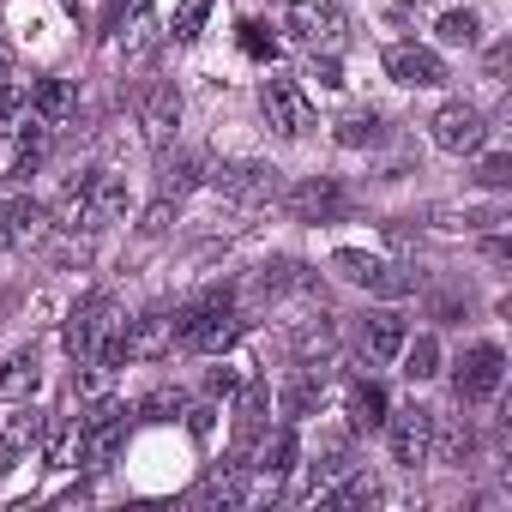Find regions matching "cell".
Returning <instances> with one entry per match:
<instances>
[{
	"label": "cell",
	"instance_id": "cell-38",
	"mask_svg": "<svg viewBox=\"0 0 512 512\" xmlns=\"http://www.w3.org/2000/svg\"><path fill=\"white\" fill-rule=\"evenodd\" d=\"M241 392V374L235 368H211L205 374V398H235Z\"/></svg>",
	"mask_w": 512,
	"mask_h": 512
},
{
	"label": "cell",
	"instance_id": "cell-26",
	"mask_svg": "<svg viewBox=\"0 0 512 512\" xmlns=\"http://www.w3.org/2000/svg\"><path fill=\"white\" fill-rule=\"evenodd\" d=\"M278 404H284V416H290V422H296V416H308V410L320 404V374H314V362H308L302 374H290V380H284V398H278Z\"/></svg>",
	"mask_w": 512,
	"mask_h": 512
},
{
	"label": "cell",
	"instance_id": "cell-20",
	"mask_svg": "<svg viewBox=\"0 0 512 512\" xmlns=\"http://www.w3.org/2000/svg\"><path fill=\"white\" fill-rule=\"evenodd\" d=\"M404 338H410V326H404V314H392V308H374V314L362 320V350H368L374 362H398Z\"/></svg>",
	"mask_w": 512,
	"mask_h": 512
},
{
	"label": "cell",
	"instance_id": "cell-29",
	"mask_svg": "<svg viewBox=\"0 0 512 512\" xmlns=\"http://www.w3.org/2000/svg\"><path fill=\"white\" fill-rule=\"evenodd\" d=\"M193 181H199V163H193V157H163V175H157V199H169V205H175V199H181Z\"/></svg>",
	"mask_w": 512,
	"mask_h": 512
},
{
	"label": "cell",
	"instance_id": "cell-7",
	"mask_svg": "<svg viewBox=\"0 0 512 512\" xmlns=\"http://www.w3.org/2000/svg\"><path fill=\"white\" fill-rule=\"evenodd\" d=\"M175 344H181V332H175V314H169V308H151V314H139V320H121V350H127V362H163Z\"/></svg>",
	"mask_w": 512,
	"mask_h": 512
},
{
	"label": "cell",
	"instance_id": "cell-24",
	"mask_svg": "<svg viewBox=\"0 0 512 512\" xmlns=\"http://www.w3.org/2000/svg\"><path fill=\"white\" fill-rule=\"evenodd\" d=\"M332 133H338V145H344V151H362V145H380V139H386V121H380L374 109H350Z\"/></svg>",
	"mask_w": 512,
	"mask_h": 512
},
{
	"label": "cell",
	"instance_id": "cell-15",
	"mask_svg": "<svg viewBox=\"0 0 512 512\" xmlns=\"http://www.w3.org/2000/svg\"><path fill=\"white\" fill-rule=\"evenodd\" d=\"M43 434H49V416L31 410V398H25V410L7 416V428H0V476H13V470L43 446Z\"/></svg>",
	"mask_w": 512,
	"mask_h": 512
},
{
	"label": "cell",
	"instance_id": "cell-25",
	"mask_svg": "<svg viewBox=\"0 0 512 512\" xmlns=\"http://www.w3.org/2000/svg\"><path fill=\"white\" fill-rule=\"evenodd\" d=\"M398 362H404V380H416V386H422V380H434V374H440V344H434L428 332H422L416 344L404 338V350H398Z\"/></svg>",
	"mask_w": 512,
	"mask_h": 512
},
{
	"label": "cell",
	"instance_id": "cell-8",
	"mask_svg": "<svg viewBox=\"0 0 512 512\" xmlns=\"http://www.w3.org/2000/svg\"><path fill=\"white\" fill-rule=\"evenodd\" d=\"M386 440H392V458L398 464H428V446H434V410H422V404H404V410H386Z\"/></svg>",
	"mask_w": 512,
	"mask_h": 512
},
{
	"label": "cell",
	"instance_id": "cell-2",
	"mask_svg": "<svg viewBox=\"0 0 512 512\" xmlns=\"http://www.w3.org/2000/svg\"><path fill=\"white\" fill-rule=\"evenodd\" d=\"M175 332H181L187 350L217 356V350H229V344L247 332V320L235 314V296H229V290H205L199 302H187V308L175 314Z\"/></svg>",
	"mask_w": 512,
	"mask_h": 512
},
{
	"label": "cell",
	"instance_id": "cell-22",
	"mask_svg": "<svg viewBox=\"0 0 512 512\" xmlns=\"http://www.w3.org/2000/svg\"><path fill=\"white\" fill-rule=\"evenodd\" d=\"M37 380H43V362H37V350H19V356H7V368H0V404H25V398L37 392Z\"/></svg>",
	"mask_w": 512,
	"mask_h": 512
},
{
	"label": "cell",
	"instance_id": "cell-30",
	"mask_svg": "<svg viewBox=\"0 0 512 512\" xmlns=\"http://www.w3.org/2000/svg\"><path fill=\"white\" fill-rule=\"evenodd\" d=\"M151 43H157V19H151V7L139 0V7H133V25L121 31V55H133V61H139Z\"/></svg>",
	"mask_w": 512,
	"mask_h": 512
},
{
	"label": "cell",
	"instance_id": "cell-18",
	"mask_svg": "<svg viewBox=\"0 0 512 512\" xmlns=\"http://www.w3.org/2000/svg\"><path fill=\"white\" fill-rule=\"evenodd\" d=\"M175 121H181V91L163 85V79L145 85V91H139V127H145V139H151V145H169Z\"/></svg>",
	"mask_w": 512,
	"mask_h": 512
},
{
	"label": "cell",
	"instance_id": "cell-27",
	"mask_svg": "<svg viewBox=\"0 0 512 512\" xmlns=\"http://www.w3.org/2000/svg\"><path fill=\"white\" fill-rule=\"evenodd\" d=\"M296 452H302V440H296V428L284 422V428L260 446V470H266V476H284V470H296Z\"/></svg>",
	"mask_w": 512,
	"mask_h": 512
},
{
	"label": "cell",
	"instance_id": "cell-1",
	"mask_svg": "<svg viewBox=\"0 0 512 512\" xmlns=\"http://www.w3.org/2000/svg\"><path fill=\"white\" fill-rule=\"evenodd\" d=\"M55 217H61V229H85V235H97V229H109V223L127 217V181L109 175V169H85V175H73V181L61 187Z\"/></svg>",
	"mask_w": 512,
	"mask_h": 512
},
{
	"label": "cell",
	"instance_id": "cell-19",
	"mask_svg": "<svg viewBox=\"0 0 512 512\" xmlns=\"http://www.w3.org/2000/svg\"><path fill=\"white\" fill-rule=\"evenodd\" d=\"M73 109H79L73 79H37V85H31V97H25V115H37L43 127H67V121H73Z\"/></svg>",
	"mask_w": 512,
	"mask_h": 512
},
{
	"label": "cell",
	"instance_id": "cell-34",
	"mask_svg": "<svg viewBox=\"0 0 512 512\" xmlns=\"http://www.w3.org/2000/svg\"><path fill=\"white\" fill-rule=\"evenodd\" d=\"M476 31H482V25H476V13H470V7H464V13H440V43H464V49H470V43H476Z\"/></svg>",
	"mask_w": 512,
	"mask_h": 512
},
{
	"label": "cell",
	"instance_id": "cell-16",
	"mask_svg": "<svg viewBox=\"0 0 512 512\" xmlns=\"http://www.w3.org/2000/svg\"><path fill=\"white\" fill-rule=\"evenodd\" d=\"M211 181L235 205H266V199H278V169H266V163H223Z\"/></svg>",
	"mask_w": 512,
	"mask_h": 512
},
{
	"label": "cell",
	"instance_id": "cell-6",
	"mask_svg": "<svg viewBox=\"0 0 512 512\" xmlns=\"http://www.w3.org/2000/svg\"><path fill=\"white\" fill-rule=\"evenodd\" d=\"M500 380H506V356H500V344H470V350L458 356L452 392H458V404H488V398L500 392Z\"/></svg>",
	"mask_w": 512,
	"mask_h": 512
},
{
	"label": "cell",
	"instance_id": "cell-31",
	"mask_svg": "<svg viewBox=\"0 0 512 512\" xmlns=\"http://www.w3.org/2000/svg\"><path fill=\"white\" fill-rule=\"evenodd\" d=\"M314 278L302 272V266H290V260H278V266H266V278H260V290L266 296H284V290H308Z\"/></svg>",
	"mask_w": 512,
	"mask_h": 512
},
{
	"label": "cell",
	"instance_id": "cell-14",
	"mask_svg": "<svg viewBox=\"0 0 512 512\" xmlns=\"http://www.w3.org/2000/svg\"><path fill=\"white\" fill-rule=\"evenodd\" d=\"M109 326H115V302H109V296H85V302L67 314V350H73L79 362H91L97 344L109 338Z\"/></svg>",
	"mask_w": 512,
	"mask_h": 512
},
{
	"label": "cell",
	"instance_id": "cell-36",
	"mask_svg": "<svg viewBox=\"0 0 512 512\" xmlns=\"http://www.w3.org/2000/svg\"><path fill=\"white\" fill-rule=\"evenodd\" d=\"M476 181H482V187H506V181H512V157H506V151H494V157H482V169H476Z\"/></svg>",
	"mask_w": 512,
	"mask_h": 512
},
{
	"label": "cell",
	"instance_id": "cell-11",
	"mask_svg": "<svg viewBox=\"0 0 512 512\" xmlns=\"http://www.w3.org/2000/svg\"><path fill=\"white\" fill-rule=\"evenodd\" d=\"M284 211H290L296 223H332V217H344V211H350V193H344L332 175H308V181H296V187H290Z\"/></svg>",
	"mask_w": 512,
	"mask_h": 512
},
{
	"label": "cell",
	"instance_id": "cell-32",
	"mask_svg": "<svg viewBox=\"0 0 512 512\" xmlns=\"http://www.w3.org/2000/svg\"><path fill=\"white\" fill-rule=\"evenodd\" d=\"M205 19H211V0H181L175 7V43H193L205 31Z\"/></svg>",
	"mask_w": 512,
	"mask_h": 512
},
{
	"label": "cell",
	"instance_id": "cell-13",
	"mask_svg": "<svg viewBox=\"0 0 512 512\" xmlns=\"http://www.w3.org/2000/svg\"><path fill=\"white\" fill-rule=\"evenodd\" d=\"M55 229V211L31 193H13L7 205H0V241H13V247H37L43 235Z\"/></svg>",
	"mask_w": 512,
	"mask_h": 512
},
{
	"label": "cell",
	"instance_id": "cell-12",
	"mask_svg": "<svg viewBox=\"0 0 512 512\" xmlns=\"http://www.w3.org/2000/svg\"><path fill=\"white\" fill-rule=\"evenodd\" d=\"M386 79L404 85V91H434V85H446V61L422 43H392L386 49Z\"/></svg>",
	"mask_w": 512,
	"mask_h": 512
},
{
	"label": "cell",
	"instance_id": "cell-39",
	"mask_svg": "<svg viewBox=\"0 0 512 512\" xmlns=\"http://www.w3.org/2000/svg\"><path fill=\"white\" fill-rule=\"evenodd\" d=\"M314 79H320L326 91H338V85H344V73H338V61H332V55H314Z\"/></svg>",
	"mask_w": 512,
	"mask_h": 512
},
{
	"label": "cell",
	"instance_id": "cell-35",
	"mask_svg": "<svg viewBox=\"0 0 512 512\" xmlns=\"http://www.w3.org/2000/svg\"><path fill=\"white\" fill-rule=\"evenodd\" d=\"M326 350H332V326H326V320H314V326L296 332V356H302V362H320Z\"/></svg>",
	"mask_w": 512,
	"mask_h": 512
},
{
	"label": "cell",
	"instance_id": "cell-5",
	"mask_svg": "<svg viewBox=\"0 0 512 512\" xmlns=\"http://www.w3.org/2000/svg\"><path fill=\"white\" fill-rule=\"evenodd\" d=\"M127 440V404H97L85 422H79V464L85 470H109L115 452Z\"/></svg>",
	"mask_w": 512,
	"mask_h": 512
},
{
	"label": "cell",
	"instance_id": "cell-3",
	"mask_svg": "<svg viewBox=\"0 0 512 512\" xmlns=\"http://www.w3.org/2000/svg\"><path fill=\"white\" fill-rule=\"evenodd\" d=\"M284 31H290L296 43H308L314 55H332V49L344 43L350 19H344V7H338V0H290Z\"/></svg>",
	"mask_w": 512,
	"mask_h": 512
},
{
	"label": "cell",
	"instance_id": "cell-17",
	"mask_svg": "<svg viewBox=\"0 0 512 512\" xmlns=\"http://www.w3.org/2000/svg\"><path fill=\"white\" fill-rule=\"evenodd\" d=\"M235 398H241L235 404V452H253L260 434H266V422H272V392H266V380H241Z\"/></svg>",
	"mask_w": 512,
	"mask_h": 512
},
{
	"label": "cell",
	"instance_id": "cell-37",
	"mask_svg": "<svg viewBox=\"0 0 512 512\" xmlns=\"http://www.w3.org/2000/svg\"><path fill=\"white\" fill-rule=\"evenodd\" d=\"M139 416H145V422H169V416H181V392H157V398H145Z\"/></svg>",
	"mask_w": 512,
	"mask_h": 512
},
{
	"label": "cell",
	"instance_id": "cell-4",
	"mask_svg": "<svg viewBox=\"0 0 512 512\" xmlns=\"http://www.w3.org/2000/svg\"><path fill=\"white\" fill-rule=\"evenodd\" d=\"M260 115H266V127L278 139H302L314 127V103H308V91L296 79H266L260 85Z\"/></svg>",
	"mask_w": 512,
	"mask_h": 512
},
{
	"label": "cell",
	"instance_id": "cell-33",
	"mask_svg": "<svg viewBox=\"0 0 512 512\" xmlns=\"http://www.w3.org/2000/svg\"><path fill=\"white\" fill-rule=\"evenodd\" d=\"M241 49H247L253 61H278V43H272V31H266L260 19H241Z\"/></svg>",
	"mask_w": 512,
	"mask_h": 512
},
{
	"label": "cell",
	"instance_id": "cell-9",
	"mask_svg": "<svg viewBox=\"0 0 512 512\" xmlns=\"http://www.w3.org/2000/svg\"><path fill=\"white\" fill-rule=\"evenodd\" d=\"M332 272L350 278V284H362V290H374V296H410V278L398 266H386L380 253H362V247H338L332 253Z\"/></svg>",
	"mask_w": 512,
	"mask_h": 512
},
{
	"label": "cell",
	"instance_id": "cell-21",
	"mask_svg": "<svg viewBox=\"0 0 512 512\" xmlns=\"http://www.w3.org/2000/svg\"><path fill=\"white\" fill-rule=\"evenodd\" d=\"M344 410H350V428H362V434H374L380 422H386V392L374 386V380H350V392H344Z\"/></svg>",
	"mask_w": 512,
	"mask_h": 512
},
{
	"label": "cell",
	"instance_id": "cell-10",
	"mask_svg": "<svg viewBox=\"0 0 512 512\" xmlns=\"http://www.w3.org/2000/svg\"><path fill=\"white\" fill-rule=\"evenodd\" d=\"M428 133H434V145H440V151L464 157V151H482L488 121H482V109H470V103H440V109H434V121H428Z\"/></svg>",
	"mask_w": 512,
	"mask_h": 512
},
{
	"label": "cell",
	"instance_id": "cell-23",
	"mask_svg": "<svg viewBox=\"0 0 512 512\" xmlns=\"http://www.w3.org/2000/svg\"><path fill=\"white\" fill-rule=\"evenodd\" d=\"M374 500H380V482L362 476V470H344L338 488H320V506H332V512H362V506H374Z\"/></svg>",
	"mask_w": 512,
	"mask_h": 512
},
{
	"label": "cell",
	"instance_id": "cell-28",
	"mask_svg": "<svg viewBox=\"0 0 512 512\" xmlns=\"http://www.w3.org/2000/svg\"><path fill=\"white\" fill-rule=\"evenodd\" d=\"M25 97H31V85L19 79L13 55L0 49V121H19V115H25Z\"/></svg>",
	"mask_w": 512,
	"mask_h": 512
},
{
	"label": "cell",
	"instance_id": "cell-40",
	"mask_svg": "<svg viewBox=\"0 0 512 512\" xmlns=\"http://www.w3.org/2000/svg\"><path fill=\"white\" fill-rule=\"evenodd\" d=\"M115 7H121V0H115Z\"/></svg>",
	"mask_w": 512,
	"mask_h": 512
}]
</instances>
